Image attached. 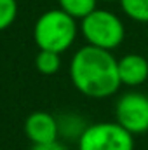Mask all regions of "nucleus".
Wrapping results in <instances>:
<instances>
[{
  "label": "nucleus",
  "mask_w": 148,
  "mask_h": 150,
  "mask_svg": "<svg viewBox=\"0 0 148 150\" xmlns=\"http://www.w3.org/2000/svg\"><path fill=\"white\" fill-rule=\"evenodd\" d=\"M70 79L78 93L94 100L110 98L122 86L118 77V59L111 51L89 44L73 54Z\"/></svg>",
  "instance_id": "nucleus-1"
},
{
  "label": "nucleus",
  "mask_w": 148,
  "mask_h": 150,
  "mask_svg": "<svg viewBox=\"0 0 148 150\" xmlns=\"http://www.w3.org/2000/svg\"><path fill=\"white\" fill-rule=\"evenodd\" d=\"M77 33V19L61 9H51L44 12L33 28V38L38 49L54 51L59 54L73 45Z\"/></svg>",
  "instance_id": "nucleus-2"
},
{
  "label": "nucleus",
  "mask_w": 148,
  "mask_h": 150,
  "mask_svg": "<svg viewBox=\"0 0 148 150\" xmlns=\"http://www.w3.org/2000/svg\"><path fill=\"white\" fill-rule=\"evenodd\" d=\"M80 32L89 45L106 51L117 49L125 37L122 19L106 9H96L80 21Z\"/></svg>",
  "instance_id": "nucleus-3"
},
{
  "label": "nucleus",
  "mask_w": 148,
  "mask_h": 150,
  "mask_svg": "<svg viewBox=\"0 0 148 150\" xmlns=\"http://www.w3.org/2000/svg\"><path fill=\"white\" fill-rule=\"evenodd\" d=\"M132 136L118 122H96L80 134L78 150H134Z\"/></svg>",
  "instance_id": "nucleus-4"
},
{
  "label": "nucleus",
  "mask_w": 148,
  "mask_h": 150,
  "mask_svg": "<svg viewBox=\"0 0 148 150\" xmlns=\"http://www.w3.org/2000/svg\"><path fill=\"white\" fill-rule=\"evenodd\" d=\"M115 122H118L131 134L148 131V96L138 91L125 93L115 105Z\"/></svg>",
  "instance_id": "nucleus-5"
},
{
  "label": "nucleus",
  "mask_w": 148,
  "mask_h": 150,
  "mask_svg": "<svg viewBox=\"0 0 148 150\" xmlns=\"http://www.w3.org/2000/svg\"><path fill=\"white\" fill-rule=\"evenodd\" d=\"M25 133L33 145L58 142L59 122L54 115L47 112H33L28 115V119L25 122Z\"/></svg>",
  "instance_id": "nucleus-6"
},
{
  "label": "nucleus",
  "mask_w": 148,
  "mask_h": 150,
  "mask_svg": "<svg viewBox=\"0 0 148 150\" xmlns=\"http://www.w3.org/2000/svg\"><path fill=\"white\" fill-rule=\"evenodd\" d=\"M118 77L120 84L127 87H138L148 79V61L136 52L125 54L118 59Z\"/></svg>",
  "instance_id": "nucleus-7"
},
{
  "label": "nucleus",
  "mask_w": 148,
  "mask_h": 150,
  "mask_svg": "<svg viewBox=\"0 0 148 150\" xmlns=\"http://www.w3.org/2000/svg\"><path fill=\"white\" fill-rule=\"evenodd\" d=\"M59 9L65 11L66 14H70L75 19H84L85 16H89L92 11H96L98 7V0H58Z\"/></svg>",
  "instance_id": "nucleus-8"
},
{
  "label": "nucleus",
  "mask_w": 148,
  "mask_h": 150,
  "mask_svg": "<svg viewBox=\"0 0 148 150\" xmlns=\"http://www.w3.org/2000/svg\"><path fill=\"white\" fill-rule=\"evenodd\" d=\"M35 67L40 74L44 75H54L58 74V70L61 68V58L59 52L54 51H44L40 49L35 58Z\"/></svg>",
  "instance_id": "nucleus-9"
},
{
  "label": "nucleus",
  "mask_w": 148,
  "mask_h": 150,
  "mask_svg": "<svg viewBox=\"0 0 148 150\" xmlns=\"http://www.w3.org/2000/svg\"><path fill=\"white\" fill-rule=\"evenodd\" d=\"M124 14L136 21V23H148V0H118Z\"/></svg>",
  "instance_id": "nucleus-10"
},
{
  "label": "nucleus",
  "mask_w": 148,
  "mask_h": 150,
  "mask_svg": "<svg viewBox=\"0 0 148 150\" xmlns=\"http://www.w3.org/2000/svg\"><path fill=\"white\" fill-rule=\"evenodd\" d=\"M18 16V2L16 0H0V32L9 28Z\"/></svg>",
  "instance_id": "nucleus-11"
},
{
  "label": "nucleus",
  "mask_w": 148,
  "mask_h": 150,
  "mask_svg": "<svg viewBox=\"0 0 148 150\" xmlns=\"http://www.w3.org/2000/svg\"><path fill=\"white\" fill-rule=\"evenodd\" d=\"M32 150H68V149L59 142H51V143H44V145H33Z\"/></svg>",
  "instance_id": "nucleus-12"
},
{
  "label": "nucleus",
  "mask_w": 148,
  "mask_h": 150,
  "mask_svg": "<svg viewBox=\"0 0 148 150\" xmlns=\"http://www.w3.org/2000/svg\"><path fill=\"white\" fill-rule=\"evenodd\" d=\"M103 2H111V0H103Z\"/></svg>",
  "instance_id": "nucleus-13"
}]
</instances>
